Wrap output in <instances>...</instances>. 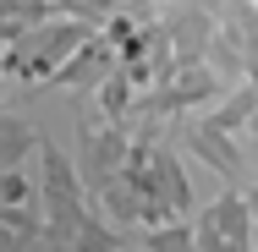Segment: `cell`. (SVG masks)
I'll return each instance as SVG.
<instances>
[{
	"mask_svg": "<svg viewBox=\"0 0 258 252\" xmlns=\"http://www.w3.org/2000/svg\"><path fill=\"white\" fill-rule=\"evenodd\" d=\"M187 148L198 153L204 164H214V176L225 181V187H242L247 181V159H242V148L231 143V132H220V126H187Z\"/></svg>",
	"mask_w": 258,
	"mask_h": 252,
	"instance_id": "7a4b0ae2",
	"label": "cell"
},
{
	"mask_svg": "<svg viewBox=\"0 0 258 252\" xmlns=\"http://www.w3.org/2000/svg\"><path fill=\"white\" fill-rule=\"evenodd\" d=\"M159 6H165V0H159Z\"/></svg>",
	"mask_w": 258,
	"mask_h": 252,
	"instance_id": "9c48e42d",
	"label": "cell"
},
{
	"mask_svg": "<svg viewBox=\"0 0 258 252\" xmlns=\"http://www.w3.org/2000/svg\"><path fill=\"white\" fill-rule=\"evenodd\" d=\"M132 88H138V82H132L121 66L104 77V88H99V110H104V121H115V126L126 121V110H132Z\"/></svg>",
	"mask_w": 258,
	"mask_h": 252,
	"instance_id": "8992f818",
	"label": "cell"
},
{
	"mask_svg": "<svg viewBox=\"0 0 258 252\" xmlns=\"http://www.w3.org/2000/svg\"><path fill=\"white\" fill-rule=\"evenodd\" d=\"M121 230H110L99 225V214L94 208H83V219H77V230H72V252H121Z\"/></svg>",
	"mask_w": 258,
	"mask_h": 252,
	"instance_id": "5b68a950",
	"label": "cell"
},
{
	"mask_svg": "<svg viewBox=\"0 0 258 252\" xmlns=\"http://www.w3.org/2000/svg\"><path fill=\"white\" fill-rule=\"evenodd\" d=\"M165 28H170L176 60H181V66H192V60H209V44H214L220 17H214V11H204V6H192V0H181L176 11H165Z\"/></svg>",
	"mask_w": 258,
	"mask_h": 252,
	"instance_id": "6da1fadb",
	"label": "cell"
},
{
	"mask_svg": "<svg viewBox=\"0 0 258 252\" xmlns=\"http://www.w3.org/2000/svg\"><path fill=\"white\" fill-rule=\"evenodd\" d=\"M72 17H115V0H60Z\"/></svg>",
	"mask_w": 258,
	"mask_h": 252,
	"instance_id": "ba28073f",
	"label": "cell"
},
{
	"mask_svg": "<svg viewBox=\"0 0 258 252\" xmlns=\"http://www.w3.org/2000/svg\"><path fill=\"white\" fill-rule=\"evenodd\" d=\"M83 39H88V28H83V22H55V28H39V39H28V44H22L17 66H22L28 77H33V71H50L55 60H66Z\"/></svg>",
	"mask_w": 258,
	"mask_h": 252,
	"instance_id": "3957f363",
	"label": "cell"
},
{
	"mask_svg": "<svg viewBox=\"0 0 258 252\" xmlns=\"http://www.w3.org/2000/svg\"><path fill=\"white\" fill-rule=\"evenodd\" d=\"M115 71V44L110 39H83L72 60H60V71H55V82H66V88H94Z\"/></svg>",
	"mask_w": 258,
	"mask_h": 252,
	"instance_id": "277c9868",
	"label": "cell"
},
{
	"mask_svg": "<svg viewBox=\"0 0 258 252\" xmlns=\"http://www.w3.org/2000/svg\"><path fill=\"white\" fill-rule=\"evenodd\" d=\"M143 252H192V225H154L143 236Z\"/></svg>",
	"mask_w": 258,
	"mask_h": 252,
	"instance_id": "52a82bcc",
	"label": "cell"
}]
</instances>
